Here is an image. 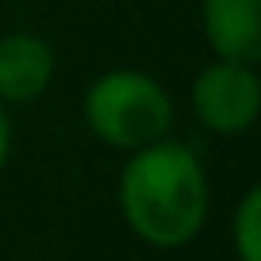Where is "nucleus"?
<instances>
[{
	"label": "nucleus",
	"mask_w": 261,
	"mask_h": 261,
	"mask_svg": "<svg viewBox=\"0 0 261 261\" xmlns=\"http://www.w3.org/2000/svg\"><path fill=\"white\" fill-rule=\"evenodd\" d=\"M192 112L215 135H242L261 115V81L250 62L215 58L192 81Z\"/></svg>",
	"instance_id": "obj_3"
},
{
	"label": "nucleus",
	"mask_w": 261,
	"mask_h": 261,
	"mask_svg": "<svg viewBox=\"0 0 261 261\" xmlns=\"http://www.w3.org/2000/svg\"><path fill=\"white\" fill-rule=\"evenodd\" d=\"M119 212L130 234L154 250L196 242L212 212V188L196 150L169 135L130 150L119 173Z\"/></svg>",
	"instance_id": "obj_1"
},
{
	"label": "nucleus",
	"mask_w": 261,
	"mask_h": 261,
	"mask_svg": "<svg viewBox=\"0 0 261 261\" xmlns=\"http://www.w3.org/2000/svg\"><path fill=\"white\" fill-rule=\"evenodd\" d=\"M204 39L215 58L250 62L261 58V0H204L200 4Z\"/></svg>",
	"instance_id": "obj_5"
},
{
	"label": "nucleus",
	"mask_w": 261,
	"mask_h": 261,
	"mask_svg": "<svg viewBox=\"0 0 261 261\" xmlns=\"http://www.w3.org/2000/svg\"><path fill=\"white\" fill-rule=\"evenodd\" d=\"M85 123L100 142L130 154L169 135L177 104L158 77L142 69H108L85 89Z\"/></svg>",
	"instance_id": "obj_2"
},
{
	"label": "nucleus",
	"mask_w": 261,
	"mask_h": 261,
	"mask_svg": "<svg viewBox=\"0 0 261 261\" xmlns=\"http://www.w3.org/2000/svg\"><path fill=\"white\" fill-rule=\"evenodd\" d=\"M8 154H12V115H8V104L0 100V169L8 165Z\"/></svg>",
	"instance_id": "obj_7"
},
{
	"label": "nucleus",
	"mask_w": 261,
	"mask_h": 261,
	"mask_svg": "<svg viewBox=\"0 0 261 261\" xmlns=\"http://www.w3.org/2000/svg\"><path fill=\"white\" fill-rule=\"evenodd\" d=\"M54 81V50L42 35L16 31L0 39V100L31 104Z\"/></svg>",
	"instance_id": "obj_4"
},
{
	"label": "nucleus",
	"mask_w": 261,
	"mask_h": 261,
	"mask_svg": "<svg viewBox=\"0 0 261 261\" xmlns=\"http://www.w3.org/2000/svg\"><path fill=\"white\" fill-rule=\"evenodd\" d=\"M230 242L238 261H261V188H246L238 212L230 219Z\"/></svg>",
	"instance_id": "obj_6"
}]
</instances>
